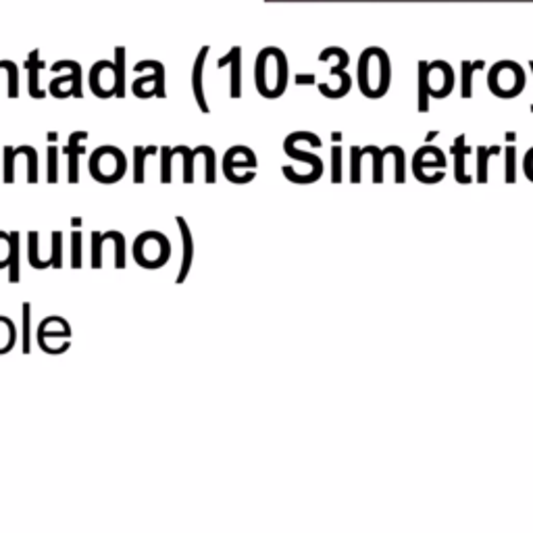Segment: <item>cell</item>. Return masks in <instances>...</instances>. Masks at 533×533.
Instances as JSON below:
<instances>
[{
    "instance_id": "7bdbcfd3",
    "label": "cell",
    "mask_w": 533,
    "mask_h": 533,
    "mask_svg": "<svg viewBox=\"0 0 533 533\" xmlns=\"http://www.w3.org/2000/svg\"><path fill=\"white\" fill-rule=\"evenodd\" d=\"M312 82H314V75H296L298 86H306V84H312Z\"/></svg>"
},
{
    "instance_id": "ee69618b",
    "label": "cell",
    "mask_w": 533,
    "mask_h": 533,
    "mask_svg": "<svg viewBox=\"0 0 533 533\" xmlns=\"http://www.w3.org/2000/svg\"><path fill=\"white\" fill-rule=\"evenodd\" d=\"M529 65H531V71H533V61H531ZM531 113H533V104H531Z\"/></svg>"
},
{
    "instance_id": "3957f363",
    "label": "cell",
    "mask_w": 533,
    "mask_h": 533,
    "mask_svg": "<svg viewBox=\"0 0 533 533\" xmlns=\"http://www.w3.org/2000/svg\"><path fill=\"white\" fill-rule=\"evenodd\" d=\"M134 260L144 269H161L171 258V242L161 232H144L134 240Z\"/></svg>"
},
{
    "instance_id": "52a82bcc",
    "label": "cell",
    "mask_w": 533,
    "mask_h": 533,
    "mask_svg": "<svg viewBox=\"0 0 533 533\" xmlns=\"http://www.w3.org/2000/svg\"><path fill=\"white\" fill-rule=\"evenodd\" d=\"M109 238L113 244H117L115 250V266L117 269H125L127 264V244H125V234L111 230L109 234L106 232H92L90 234V260H92V269H100L102 266V246Z\"/></svg>"
},
{
    "instance_id": "6da1fadb",
    "label": "cell",
    "mask_w": 533,
    "mask_h": 533,
    "mask_svg": "<svg viewBox=\"0 0 533 533\" xmlns=\"http://www.w3.org/2000/svg\"><path fill=\"white\" fill-rule=\"evenodd\" d=\"M254 82H256L258 94L264 96V98H280L286 92V88H288V59L280 48L269 46L256 57Z\"/></svg>"
},
{
    "instance_id": "ffe728a7",
    "label": "cell",
    "mask_w": 533,
    "mask_h": 533,
    "mask_svg": "<svg viewBox=\"0 0 533 533\" xmlns=\"http://www.w3.org/2000/svg\"><path fill=\"white\" fill-rule=\"evenodd\" d=\"M452 152H454V177H456V182L462 184V186L471 184L473 177L467 173V167H464V161H467V156H469V146H467L464 136H458V138L454 140V150H452Z\"/></svg>"
},
{
    "instance_id": "83f0119b",
    "label": "cell",
    "mask_w": 533,
    "mask_h": 533,
    "mask_svg": "<svg viewBox=\"0 0 533 533\" xmlns=\"http://www.w3.org/2000/svg\"><path fill=\"white\" fill-rule=\"evenodd\" d=\"M173 150L184 156V184H194V161L200 154V146L194 150L188 146H175Z\"/></svg>"
},
{
    "instance_id": "277c9868",
    "label": "cell",
    "mask_w": 533,
    "mask_h": 533,
    "mask_svg": "<svg viewBox=\"0 0 533 533\" xmlns=\"http://www.w3.org/2000/svg\"><path fill=\"white\" fill-rule=\"evenodd\" d=\"M127 169L125 154L117 146H100L90 156V175L98 184H117Z\"/></svg>"
},
{
    "instance_id": "cb8c5ba5",
    "label": "cell",
    "mask_w": 533,
    "mask_h": 533,
    "mask_svg": "<svg viewBox=\"0 0 533 533\" xmlns=\"http://www.w3.org/2000/svg\"><path fill=\"white\" fill-rule=\"evenodd\" d=\"M500 146H492V148H486V146H479L477 148V184H488V163L492 156H498L500 154Z\"/></svg>"
},
{
    "instance_id": "74e56055",
    "label": "cell",
    "mask_w": 533,
    "mask_h": 533,
    "mask_svg": "<svg viewBox=\"0 0 533 533\" xmlns=\"http://www.w3.org/2000/svg\"><path fill=\"white\" fill-rule=\"evenodd\" d=\"M394 161H396L394 179H396V184H404L406 182V163H404V150L400 146H394Z\"/></svg>"
},
{
    "instance_id": "f546056e",
    "label": "cell",
    "mask_w": 533,
    "mask_h": 533,
    "mask_svg": "<svg viewBox=\"0 0 533 533\" xmlns=\"http://www.w3.org/2000/svg\"><path fill=\"white\" fill-rule=\"evenodd\" d=\"M27 260L34 269H48V262L44 258H40V236L38 232H29L27 236Z\"/></svg>"
},
{
    "instance_id": "60d3db41",
    "label": "cell",
    "mask_w": 533,
    "mask_h": 533,
    "mask_svg": "<svg viewBox=\"0 0 533 533\" xmlns=\"http://www.w3.org/2000/svg\"><path fill=\"white\" fill-rule=\"evenodd\" d=\"M9 252H11V234L0 232V269L9 266Z\"/></svg>"
},
{
    "instance_id": "d4e9b609",
    "label": "cell",
    "mask_w": 533,
    "mask_h": 533,
    "mask_svg": "<svg viewBox=\"0 0 533 533\" xmlns=\"http://www.w3.org/2000/svg\"><path fill=\"white\" fill-rule=\"evenodd\" d=\"M17 344V327L9 317L0 314V354H7Z\"/></svg>"
},
{
    "instance_id": "d6a6232c",
    "label": "cell",
    "mask_w": 533,
    "mask_h": 533,
    "mask_svg": "<svg viewBox=\"0 0 533 533\" xmlns=\"http://www.w3.org/2000/svg\"><path fill=\"white\" fill-rule=\"evenodd\" d=\"M46 179L48 184L59 182V146H48V167H46Z\"/></svg>"
},
{
    "instance_id": "4dcf8cb0",
    "label": "cell",
    "mask_w": 533,
    "mask_h": 533,
    "mask_svg": "<svg viewBox=\"0 0 533 533\" xmlns=\"http://www.w3.org/2000/svg\"><path fill=\"white\" fill-rule=\"evenodd\" d=\"M484 67H486L484 61H477V63L462 61V79H460V84H462V88H460L462 98H471L473 96V73L479 71V69H484Z\"/></svg>"
},
{
    "instance_id": "8992f818",
    "label": "cell",
    "mask_w": 533,
    "mask_h": 533,
    "mask_svg": "<svg viewBox=\"0 0 533 533\" xmlns=\"http://www.w3.org/2000/svg\"><path fill=\"white\" fill-rule=\"evenodd\" d=\"M136 71H152V75H142L134 82V94L138 98H165V65L161 61H154V59H146L136 63Z\"/></svg>"
},
{
    "instance_id": "8d00e7d4",
    "label": "cell",
    "mask_w": 533,
    "mask_h": 533,
    "mask_svg": "<svg viewBox=\"0 0 533 533\" xmlns=\"http://www.w3.org/2000/svg\"><path fill=\"white\" fill-rule=\"evenodd\" d=\"M364 156L362 148L358 146H352L350 148V182L352 184H360V158Z\"/></svg>"
},
{
    "instance_id": "5b68a950",
    "label": "cell",
    "mask_w": 533,
    "mask_h": 533,
    "mask_svg": "<svg viewBox=\"0 0 533 533\" xmlns=\"http://www.w3.org/2000/svg\"><path fill=\"white\" fill-rule=\"evenodd\" d=\"M492 94L500 98H515L525 88V73L515 61H500L492 67L488 77Z\"/></svg>"
},
{
    "instance_id": "ba28073f",
    "label": "cell",
    "mask_w": 533,
    "mask_h": 533,
    "mask_svg": "<svg viewBox=\"0 0 533 533\" xmlns=\"http://www.w3.org/2000/svg\"><path fill=\"white\" fill-rule=\"evenodd\" d=\"M52 69L55 71H63L67 69L69 75H61V77H55L50 82V94L55 98H67V96H75V98H82L84 96V90H82V65L77 61H57L55 65H52Z\"/></svg>"
},
{
    "instance_id": "836d02e7",
    "label": "cell",
    "mask_w": 533,
    "mask_h": 533,
    "mask_svg": "<svg viewBox=\"0 0 533 533\" xmlns=\"http://www.w3.org/2000/svg\"><path fill=\"white\" fill-rule=\"evenodd\" d=\"M515 158H517V148H515L512 142H508V146L504 150V161H506L504 179H506V184H515L517 182V163H515Z\"/></svg>"
},
{
    "instance_id": "ab89813d",
    "label": "cell",
    "mask_w": 533,
    "mask_h": 533,
    "mask_svg": "<svg viewBox=\"0 0 533 533\" xmlns=\"http://www.w3.org/2000/svg\"><path fill=\"white\" fill-rule=\"evenodd\" d=\"M332 182L342 184V148L340 146L332 148Z\"/></svg>"
},
{
    "instance_id": "9a60e30c",
    "label": "cell",
    "mask_w": 533,
    "mask_h": 533,
    "mask_svg": "<svg viewBox=\"0 0 533 533\" xmlns=\"http://www.w3.org/2000/svg\"><path fill=\"white\" fill-rule=\"evenodd\" d=\"M446 167V156L440 148L436 146H423L421 150H417L414 158H412V173L414 177L421 182L425 169H444Z\"/></svg>"
},
{
    "instance_id": "7c38bea8",
    "label": "cell",
    "mask_w": 533,
    "mask_h": 533,
    "mask_svg": "<svg viewBox=\"0 0 533 533\" xmlns=\"http://www.w3.org/2000/svg\"><path fill=\"white\" fill-rule=\"evenodd\" d=\"M38 344H40V348L46 352V348H48V344H50V340H71V325L65 321L63 317H59V314H50V317H46L44 321L38 325ZM61 346H65V348H71V344H61Z\"/></svg>"
},
{
    "instance_id": "484cf974",
    "label": "cell",
    "mask_w": 533,
    "mask_h": 533,
    "mask_svg": "<svg viewBox=\"0 0 533 533\" xmlns=\"http://www.w3.org/2000/svg\"><path fill=\"white\" fill-rule=\"evenodd\" d=\"M362 150L373 156V182L382 184L384 182V158L390 154V146L384 148V150L377 148V146H364Z\"/></svg>"
},
{
    "instance_id": "30bf717a",
    "label": "cell",
    "mask_w": 533,
    "mask_h": 533,
    "mask_svg": "<svg viewBox=\"0 0 533 533\" xmlns=\"http://www.w3.org/2000/svg\"><path fill=\"white\" fill-rule=\"evenodd\" d=\"M90 90L98 98H111L117 96V67L109 61L94 63L90 71Z\"/></svg>"
},
{
    "instance_id": "7a4b0ae2",
    "label": "cell",
    "mask_w": 533,
    "mask_h": 533,
    "mask_svg": "<svg viewBox=\"0 0 533 533\" xmlns=\"http://www.w3.org/2000/svg\"><path fill=\"white\" fill-rule=\"evenodd\" d=\"M390 59L382 48H367L358 59V86L367 98H382L390 88Z\"/></svg>"
},
{
    "instance_id": "4fadbf2b",
    "label": "cell",
    "mask_w": 533,
    "mask_h": 533,
    "mask_svg": "<svg viewBox=\"0 0 533 533\" xmlns=\"http://www.w3.org/2000/svg\"><path fill=\"white\" fill-rule=\"evenodd\" d=\"M427 88L434 98H444L454 88V73L446 61L427 63Z\"/></svg>"
},
{
    "instance_id": "2e32d148",
    "label": "cell",
    "mask_w": 533,
    "mask_h": 533,
    "mask_svg": "<svg viewBox=\"0 0 533 533\" xmlns=\"http://www.w3.org/2000/svg\"><path fill=\"white\" fill-rule=\"evenodd\" d=\"M208 50L210 46H202L198 57L194 61V67H192V94L200 106L202 113H210V106L206 102V94H204V84H202V75H204V65H206V57H208Z\"/></svg>"
},
{
    "instance_id": "44dd1931",
    "label": "cell",
    "mask_w": 533,
    "mask_h": 533,
    "mask_svg": "<svg viewBox=\"0 0 533 533\" xmlns=\"http://www.w3.org/2000/svg\"><path fill=\"white\" fill-rule=\"evenodd\" d=\"M9 282L17 284L21 280V234L11 232V252H9Z\"/></svg>"
},
{
    "instance_id": "5bb4252c",
    "label": "cell",
    "mask_w": 533,
    "mask_h": 533,
    "mask_svg": "<svg viewBox=\"0 0 533 533\" xmlns=\"http://www.w3.org/2000/svg\"><path fill=\"white\" fill-rule=\"evenodd\" d=\"M175 223L179 227V234H182V244H184V250H182V264H179V271H177V277H175V284L182 286L190 271H192V262H194V236H192V227L188 225V221L177 215L175 217Z\"/></svg>"
},
{
    "instance_id": "d590c367",
    "label": "cell",
    "mask_w": 533,
    "mask_h": 533,
    "mask_svg": "<svg viewBox=\"0 0 533 533\" xmlns=\"http://www.w3.org/2000/svg\"><path fill=\"white\" fill-rule=\"evenodd\" d=\"M52 269H61L63 266V234L52 232V250H50Z\"/></svg>"
},
{
    "instance_id": "9c48e42d",
    "label": "cell",
    "mask_w": 533,
    "mask_h": 533,
    "mask_svg": "<svg viewBox=\"0 0 533 533\" xmlns=\"http://www.w3.org/2000/svg\"><path fill=\"white\" fill-rule=\"evenodd\" d=\"M256 165H258L256 154L248 146L238 144V146H232L223 156V175L232 184L236 179V171H244L250 179H254L256 177Z\"/></svg>"
},
{
    "instance_id": "e0dca14e",
    "label": "cell",
    "mask_w": 533,
    "mask_h": 533,
    "mask_svg": "<svg viewBox=\"0 0 533 533\" xmlns=\"http://www.w3.org/2000/svg\"><path fill=\"white\" fill-rule=\"evenodd\" d=\"M219 69L230 65V96L240 98L242 96V48L234 46L225 57L219 59Z\"/></svg>"
},
{
    "instance_id": "f1b7e54d",
    "label": "cell",
    "mask_w": 533,
    "mask_h": 533,
    "mask_svg": "<svg viewBox=\"0 0 533 533\" xmlns=\"http://www.w3.org/2000/svg\"><path fill=\"white\" fill-rule=\"evenodd\" d=\"M430 88H427V63H419V111L427 113L430 111Z\"/></svg>"
},
{
    "instance_id": "1f68e13d",
    "label": "cell",
    "mask_w": 533,
    "mask_h": 533,
    "mask_svg": "<svg viewBox=\"0 0 533 533\" xmlns=\"http://www.w3.org/2000/svg\"><path fill=\"white\" fill-rule=\"evenodd\" d=\"M115 67H117V98H125V48H115Z\"/></svg>"
},
{
    "instance_id": "b9f144b4",
    "label": "cell",
    "mask_w": 533,
    "mask_h": 533,
    "mask_svg": "<svg viewBox=\"0 0 533 533\" xmlns=\"http://www.w3.org/2000/svg\"><path fill=\"white\" fill-rule=\"evenodd\" d=\"M523 169L529 182H533V148H529V152L525 154V161H523Z\"/></svg>"
},
{
    "instance_id": "f35d334b",
    "label": "cell",
    "mask_w": 533,
    "mask_h": 533,
    "mask_svg": "<svg viewBox=\"0 0 533 533\" xmlns=\"http://www.w3.org/2000/svg\"><path fill=\"white\" fill-rule=\"evenodd\" d=\"M71 266L82 269V232L71 234Z\"/></svg>"
},
{
    "instance_id": "603a6c76",
    "label": "cell",
    "mask_w": 533,
    "mask_h": 533,
    "mask_svg": "<svg viewBox=\"0 0 533 533\" xmlns=\"http://www.w3.org/2000/svg\"><path fill=\"white\" fill-rule=\"evenodd\" d=\"M161 152V148L156 146H134V184H144L146 182V158Z\"/></svg>"
},
{
    "instance_id": "d6986e66",
    "label": "cell",
    "mask_w": 533,
    "mask_h": 533,
    "mask_svg": "<svg viewBox=\"0 0 533 533\" xmlns=\"http://www.w3.org/2000/svg\"><path fill=\"white\" fill-rule=\"evenodd\" d=\"M284 150H286V154H288L290 158H294V161L304 163V165L310 169V173H312L314 179H319V177L323 175V161H321V158H319L317 154H312V152L298 150V148H296V142H294V136H288V138H286Z\"/></svg>"
},
{
    "instance_id": "8fae6325",
    "label": "cell",
    "mask_w": 533,
    "mask_h": 533,
    "mask_svg": "<svg viewBox=\"0 0 533 533\" xmlns=\"http://www.w3.org/2000/svg\"><path fill=\"white\" fill-rule=\"evenodd\" d=\"M17 156H25V161L29 163L27 169V184H36L38 182V152L34 150V146H19V148H5V184H13L15 182V158Z\"/></svg>"
},
{
    "instance_id": "7402d4cb",
    "label": "cell",
    "mask_w": 533,
    "mask_h": 533,
    "mask_svg": "<svg viewBox=\"0 0 533 533\" xmlns=\"http://www.w3.org/2000/svg\"><path fill=\"white\" fill-rule=\"evenodd\" d=\"M27 69H29V86H27V90H29V96L32 98H44L46 96V90H42L40 88V71H42V67H44V63L40 61V55H38V50H34L32 55H29V59H27Z\"/></svg>"
},
{
    "instance_id": "ac0fdd59",
    "label": "cell",
    "mask_w": 533,
    "mask_h": 533,
    "mask_svg": "<svg viewBox=\"0 0 533 533\" xmlns=\"http://www.w3.org/2000/svg\"><path fill=\"white\" fill-rule=\"evenodd\" d=\"M88 138L86 132H73L67 140V146H65V154H67V161H69V167H67V179L69 184H79V154L84 152L82 148V142Z\"/></svg>"
},
{
    "instance_id": "4316f807",
    "label": "cell",
    "mask_w": 533,
    "mask_h": 533,
    "mask_svg": "<svg viewBox=\"0 0 533 533\" xmlns=\"http://www.w3.org/2000/svg\"><path fill=\"white\" fill-rule=\"evenodd\" d=\"M21 312H23V319H21V348H23V354H29L32 352V302H23L21 304Z\"/></svg>"
},
{
    "instance_id": "e575fe53",
    "label": "cell",
    "mask_w": 533,
    "mask_h": 533,
    "mask_svg": "<svg viewBox=\"0 0 533 533\" xmlns=\"http://www.w3.org/2000/svg\"><path fill=\"white\" fill-rule=\"evenodd\" d=\"M175 150L169 146L161 148V184H171V163L175 158Z\"/></svg>"
}]
</instances>
